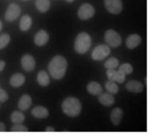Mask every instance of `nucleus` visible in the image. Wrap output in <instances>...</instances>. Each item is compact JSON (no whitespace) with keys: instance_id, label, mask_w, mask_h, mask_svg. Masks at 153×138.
<instances>
[{"instance_id":"15","label":"nucleus","mask_w":153,"mask_h":138,"mask_svg":"<svg viewBox=\"0 0 153 138\" xmlns=\"http://www.w3.org/2000/svg\"><path fill=\"white\" fill-rule=\"evenodd\" d=\"M123 116H124L123 110L120 108H116L112 110L110 114V119L115 126H118L123 119Z\"/></svg>"},{"instance_id":"36","label":"nucleus","mask_w":153,"mask_h":138,"mask_svg":"<svg viewBox=\"0 0 153 138\" xmlns=\"http://www.w3.org/2000/svg\"><path fill=\"white\" fill-rule=\"evenodd\" d=\"M23 1H26V0H23Z\"/></svg>"},{"instance_id":"4","label":"nucleus","mask_w":153,"mask_h":138,"mask_svg":"<svg viewBox=\"0 0 153 138\" xmlns=\"http://www.w3.org/2000/svg\"><path fill=\"white\" fill-rule=\"evenodd\" d=\"M104 39H105V41L108 44V46H109L111 48H117L122 43V39H121L120 35L114 30H108L105 32Z\"/></svg>"},{"instance_id":"32","label":"nucleus","mask_w":153,"mask_h":138,"mask_svg":"<svg viewBox=\"0 0 153 138\" xmlns=\"http://www.w3.org/2000/svg\"><path fill=\"white\" fill-rule=\"evenodd\" d=\"M4 66H5V63L2 60H0V72L4 68Z\"/></svg>"},{"instance_id":"10","label":"nucleus","mask_w":153,"mask_h":138,"mask_svg":"<svg viewBox=\"0 0 153 138\" xmlns=\"http://www.w3.org/2000/svg\"><path fill=\"white\" fill-rule=\"evenodd\" d=\"M48 39H49L48 33L46 31L41 30L36 33L34 37V42L37 46L41 47V46H44L48 41Z\"/></svg>"},{"instance_id":"18","label":"nucleus","mask_w":153,"mask_h":138,"mask_svg":"<svg viewBox=\"0 0 153 138\" xmlns=\"http://www.w3.org/2000/svg\"><path fill=\"white\" fill-rule=\"evenodd\" d=\"M87 91L89 93H91V95H95V96H99L100 93L103 92V89L101 85L97 82H91L87 85Z\"/></svg>"},{"instance_id":"24","label":"nucleus","mask_w":153,"mask_h":138,"mask_svg":"<svg viewBox=\"0 0 153 138\" xmlns=\"http://www.w3.org/2000/svg\"><path fill=\"white\" fill-rule=\"evenodd\" d=\"M119 66V61L116 57H111L108 60H107L104 64V66L107 69H115Z\"/></svg>"},{"instance_id":"1","label":"nucleus","mask_w":153,"mask_h":138,"mask_svg":"<svg viewBox=\"0 0 153 138\" xmlns=\"http://www.w3.org/2000/svg\"><path fill=\"white\" fill-rule=\"evenodd\" d=\"M67 61L62 56L54 57L48 64V71L51 76L56 80L62 79L66 72Z\"/></svg>"},{"instance_id":"8","label":"nucleus","mask_w":153,"mask_h":138,"mask_svg":"<svg viewBox=\"0 0 153 138\" xmlns=\"http://www.w3.org/2000/svg\"><path fill=\"white\" fill-rule=\"evenodd\" d=\"M21 13V8L19 5H17L16 4H11L4 14V18L6 21L8 22H13L14 20H16Z\"/></svg>"},{"instance_id":"2","label":"nucleus","mask_w":153,"mask_h":138,"mask_svg":"<svg viewBox=\"0 0 153 138\" xmlns=\"http://www.w3.org/2000/svg\"><path fill=\"white\" fill-rule=\"evenodd\" d=\"M62 110L69 117H77L81 113L82 104L77 98L69 97L62 102Z\"/></svg>"},{"instance_id":"19","label":"nucleus","mask_w":153,"mask_h":138,"mask_svg":"<svg viewBox=\"0 0 153 138\" xmlns=\"http://www.w3.org/2000/svg\"><path fill=\"white\" fill-rule=\"evenodd\" d=\"M31 18L30 17V15L25 14L22 17L21 22H20V29L22 31H27L30 26H31Z\"/></svg>"},{"instance_id":"34","label":"nucleus","mask_w":153,"mask_h":138,"mask_svg":"<svg viewBox=\"0 0 153 138\" xmlns=\"http://www.w3.org/2000/svg\"><path fill=\"white\" fill-rule=\"evenodd\" d=\"M2 27H3V25H2V22L0 21V31H1V30H2Z\"/></svg>"},{"instance_id":"6","label":"nucleus","mask_w":153,"mask_h":138,"mask_svg":"<svg viewBox=\"0 0 153 138\" xmlns=\"http://www.w3.org/2000/svg\"><path fill=\"white\" fill-rule=\"evenodd\" d=\"M106 9L113 14L121 13L123 9V3L121 0H104Z\"/></svg>"},{"instance_id":"7","label":"nucleus","mask_w":153,"mask_h":138,"mask_svg":"<svg viewBox=\"0 0 153 138\" xmlns=\"http://www.w3.org/2000/svg\"><path fill=\"white\" fill-rule=\"evenodd\" d=\"M95 10L90 4H83L78 10V17L81 20H88L94 15Z\"/></svg>"},{"instance_id":"25","label":"nucleus","mask_w":153,"mask_h":138,"mask_svg":"<svg viewBox=\"0 0 153 138\" xmlns=\"http://www.w3.org/2000/svg\"><path fill=\"white\" fill-rule=\"evenodd\" d=\"M133 70H134V68H133V66L130 65V64H123L122 66H119V69H118V71L119 72H121L122 74H124V75H130V74H132L133 73Z\"/></svg>"},{"instance_id":"22","label":"nucleus","mask_w":153,"mask_h":138,"mask_svg":"<svg viewBox=\"0 0 153 138\" xmlns=\"http://www.w3.org/2000/svg\"><path fill=\"white\" fill-rule=\"evenodd\" d=\"M10 119L13 123L14 124H21L24 121L25 119V117L24 115L20 112V111H13L11 116H10Z\"/></svg>"},{"instance_id":"27","label":"nucleus","mask_w":153,"mask_h":138,"mask_svg":"<svg viewBox=\"0 0 153 138\" xmlns=\"http://www.w3.org/2000/svg\"><path fill=\"white\" fill-rule=\"evenodd\" d=\"M12 132H28V128L21 124H15L14 126L12 127L11 128Z\"/></svg>"},{"instance_id":"30","label":"nucleus","mask_w":153,"mask_h":138,"mask_svg":"<svg viewBox=\"0 0 153 138\" xmlns=\"http://www.w3.org/2000/svg\"><path fill=\"white\" fill-rule=\"evenodd\" d=\"M8 100V94L5 91L0 89V102H5Z\"/></svg>"},{"instance_id":"5","label":"nucleus","mask_w":153,"mask_h":138,"mask_svg":"<svg viewBox=\"0 0 153 138\" xmlns=\"http://www.w3.org/2000/svg\"><path fill=\"white\" fill-rule=\"evenodd\" d=\"M110 54V48L108 45H99L97 46L92 53H91V57L94 60L100 61L103 60L105 57H107Z\"/></svg>"},{"instance_id":"12","label":"nucleus","mask_w":153,"mask_h":138,"mask_svg":"<svg viewBox=\"0 0 153 138\" xmlns=\"http://www.w3.org/2000/svg\"><path fill=\"white\" fill-rule=\"evenodd\" d=\"M99 101L102 105L109 107V106H112L115 103V98L109 92H104V93L102 92V93H100L99 95Z\"/></svg>"},{"instance_id":"9","label":"nucleus","mask_w":153,"mask_h":138,"mask_svg":"<svg viewBox=\"0 0 153 138\" xmlns=\"http://www.w3.org/2000/svg\"><path fill=\"white\" fill-rule=\"evenodd\" d=\"M36 62L32 56L26 54L22 57V66L26 72H30L35 68Z\"/></svg>"},{"instance_id":"3","label":"nucleus","mask_w":153,"mask_h":138,"mask_svg":"<svg viewBox=\"0 0 153 138\" xmlns=\"http://www.w3.org/2000/svg\"><path fill=\"white\" fill-rule=\"evenodd\" d=\"M91 36L86 32H82L75 39L74 49L78 54H84L91 48Z\"/></svg>"},{"instance_id":"14","label":"nucleus","mask_w":153,"mask_h":138,"mask_svg":"<svg viewBox=\"0 0 153 138\" xmlns=\"http://www.w3.org/2000/svg\"><path fill=\"white\" fill-rule=\"evenodd\" d=\"M31 98L28 95V94H24L22 95L18 102V109L22 111H25L28 109H30V107L31 106Z\"/></svg>"},{"instance_id":"28","label":"nucleus","mask_w":153,"mask_h":138,"mask_svg":"<svg viewBox=\"0 0 153 138\" xmlns=\"http://www.w3.org/2000/svg\"><path fill=\"white\" fill-rule=\"evenodd\" d=\"M125 80H126V75L122 74L119 71H117L115 78H114V82H117L118 84H123L125 82Z\"/></svg>"},{"instance_id":"13","label":"nucleus","mask_w":153,"mask_h":138,"mask_svg":"<svg viewBox=\"0 0 153 138\" xmlns=\"http://www.w3.org/2000/svg\"><path fill=\"white\" fill-rule=\"evenodd\" d=\"M126 88L127 91L134 93H139L143 91V85L142 83L138 81H129L126 84Z\"/></svg>"},{"instance_id":"23","label":"nucleus","mask_w":153,"mask_h":138,"mask_svg":"<svg viewBox=\"0 0 153 138\" xmlns=\"http://www.w3.org/2000/svg\"><path fill=\"white\" fill-rule=\"evenodd\" d=\"M105 87H106L107 91H108L109 93H111V94H116V93H117L118 91H119V88H118L117 84L115 82H113V81H108V82H107L106 84H105Z\"/></svg>"},{"instance_id":"21","label":"nucleus","mask_w":153,"mask_h":138,"mask_svg":"<svg viewBox=\"0 0 153 138\" xmlns=\"http://www.w3.org/2000/svg\"><path fill=\"white\" fill-rule=\"evenodd\" d=\"M36 7L40 13H46L50 8V0H36Z\"/></svg>"},{"instance_id":"16","label":"nucleus","mask_w":153,"mask_h":138,"mask_svg":"<svg viewBox=\"0 0 153 138\" xmlns=\"http://www.w3.org/2000/svg\"><path fill=\"white\" fill-rule=\"evenodd\" d=\"M31 114L34 118L42 119H47L49 115V112L45 107L38 106V107H35L34 109H32Z\"/></svg>"},{"instance_id":"35","label":"nucleus","mask_w":153,"mask_h":138,"mask_svg":"<svg viewBox=\"0 0 153 138\" xmlns=\"http://www.w3.org/2000/svg\"><path fill=\"white\" fill-rule=\"evenodd\" d=\"M66 1H67L68 3H72V2H73L74 0H66Z\"/></svg>"},{"instance_id":"11","label":"nucleus","mask_w":153,"mask_h":138,"mask_svg":"<svg viewBox=\"0 0 153 138\" xmlns=\"http://www.w3.org/2000/svg\"><path fill=\"white\" fill-rule=\"evenodd\" d=\"M141 42H142V38L138 34H132V35L128 36L126 40V47L130 49L135 48L136 47H138L141 44Z\"/></svg>"},{"instance_id":"26","label":"nucleus","mask_w":153,"mask_h":138,"mask_svg":"<svg viewBox=\"0 0 153 138\" xmlns=\"http://www.w3.org/2000/svg\"><path fill=\"white\" fill-rule=\"evenodd\" d=\"M10 42V36L8 34L0 35V49L4 48Z\"/></svg>"},{"instance_id":"29","label":"nucleus","mask_w":153,"mask_h":138,"mask_svg":"<svg viewBox=\"0 0 153 138\" xmlns=\"http://www.w3.org/2000/svg\"><path fill=\"white\" fill-rule=\"evenodd\" d=\"M116 73H117V71L115 69H108L107 76H108L109 81H113L114 82V78H115V75H116Z\"/></svg>"},{"instance_id":"20","label":"nucleus","mask_w":153,"mask_h":138,"mask_svg":"<svg viewBox=\"0 0 153 138\" xmlns=\"http://www.w3.org/2000/svg\"><path fill=\"white\" fill-rule=\"evenodd\" d=\"M37 81H38L39 84L41 86H48L50 82L48 75L45 71L39 72V74L37 75Z\"/></svg>"},{"instance_id":"17","label":"nucleus","mask_w":153,"mask_h":138,"mask_svg":"<svg viewBox=\"0 0 153 138\" xmlns=\"http://www.w3.org/2000/svg\"><path fill=\"white\" fill-rule=\"evenodd\" d=\"M24 82H25V77L23 75H22L20 73H16V74L13 75L10 79V84H11V86H13L14 88L22 86L24 84Z\"/></svg>"},{"instance_id":"31","label":"nucleus","mask_w":153,"mask_h":138,"mask_svg":"<svg viewBox=\"0 0 153 138\" xmlns=\"http://www.w3.org/2000/svg\"><path fill=\"white\" fill-rule=\"evenodd\" d=\"M5 131V126L0 122V132H4Z\"/></svg>"},{"instance_id":"33","label":"nucleus","mask_w":153,"mask_h":138,"mask_svg":"<svg viewBox=\"0 0 153 138\" xmlns=\"http://www.w3.org/2000/svg\"><path fill=\"white\" fill-rule=\"evenodd\" d=\"M46 132H54L55 131V129L53 128H51V127H48L47 128H46V130H45Z\"/></svg>"}]
</instances>
